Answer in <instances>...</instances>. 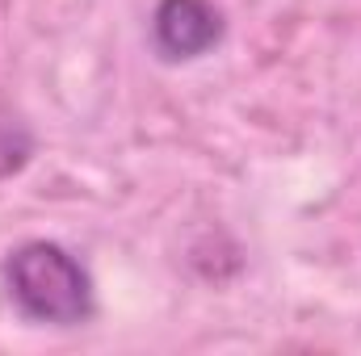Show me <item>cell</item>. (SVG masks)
Here are the masks:
<instances>
[{"label": "cell", "instance_id": "cell-1", "mask_svg": "<svg viewBox=\"0 0 361 356\" xmlns=\"http://www.w3.org/2000/svg\"><path fill=\"white\" fill-rule=\"evenodd\" d=\"M8 298L34 323L72 327L92 314V276L59 243H25L4 265Z\"/></svg>", "mask_w": 361, "mask_h": 356}, {"label": "cell", "instance_id": "cell-2", "mask_svg": "<svg viewBox=\"0 0 361 356\" xmlns=\"http://www.w3.org/2000/svg\"><path fill=\"white\" fill-rule=\"evenodd\" d=\"M156 46L169 59H197L223 38V13L210 0H160L156 8Z\"/></svg>", "mask_w": 361, "mask_h": 356}, {"label": "cell", "instance_id": "cell-3", "mask_svg": "<svg viewBox=\"0 0 361 356\" xmlns=\"http://www.w3.org/2000/svg\"><path fill=\"white\" fill-rule=\"evenodd\" d=\"M34 155V134L21 117H13L8 109H0V177H13L30 164Z\"/></svg>", "mask_w": 361, "mask_h": 356}]
</instances>
